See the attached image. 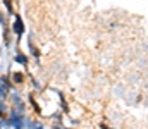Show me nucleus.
Instances as JSON below:
<instances>
[{
  "label": "nucleus",
  "instance_id": "7ed1b4c3",
  "mask_svg": "<svg viewBox=\"0 0 148 129\" xmlns=\"http://www.w3.org/2000/svg\"><path fill=\"white\" fill-rule=\"evenodd\" d=\"M10 98H12V102H14V105H19V109H21V110H24V103H23V98H21V95H19V91H12V95H10Z\"/></svg>",
  "mask_w": 148,
  "mask_h": 129
},
{
  "label": "nucleus",
  "instance_id": "39448f33",
  "mask_svg": "<svg viewBox=\"0 0 148 129\" xmlns=\"http://www.w3.org/2000/svg\"><path fill=\"white\" fill-rule=\"evenodd\" d=\"M12 79L16 83H23V74H12Z\"/></svg>",
  "mask_w": 148,
  "mask_h": 129
},
{
  "label": "nucleus",
  "instance_id": "0eeeda50",
  "mask_svg": "<svg viewBox=\"0 0 148 129\" xmlns=\"http://www.w3.org/2000/svg\"><path fill=\"white\" fill-rule=\"evenodd\" d=\"M0 24H2V26L5 24V17H3V14H2V10H0Z\"/></svg>",
  "mask_w": 148,
  "mask_h": 129
},
{
  "label": "nucleus",
  "instance_id": "f257e3e1",
  "mask_svg": "<svg viewBox=\"0 0 148 129\" xmlns=\"http://www.w3.org/2000/svg\"><path fill=\"white\" fill-rule=\"evenodd\" d=\"M12 33H14V35H17V36H21V35L24 33V23H23L21 16H16L14 24H12Z\"/></svg>",
  "mask_w": 148,
  "mask_h": 129
},
{
  "label": "nucleus",
  "instance_id": "20e7f679",
  "mask_svg": "<svg viewBox=\"0 0 148 129\" xmlns=\"http://www.w3.org/2000/svg\"><path fill=\"white\" fill-rule=\"evenodd\" d=\"M14 62L21 64V66H26V64H28V57L23 55V53H16V55H14Z\"/></svg>",
  "mask_w": 148,
  "mask_h": 129
},
{
  "label": "nucleus",
  "instance_id": "6e6552de",
  "mask_svg": "<svg viewBox=\"0 0 148 129\" xmlns=\"http://www.w3.org/2000/svg\"><path fill=\"white\" fill-rule=\"evenodd\" d=\"M36 129H45V126H43L41 122H36Z\"/></svg>",
  "mask_w": 148,
  "mask_h": 129
},
{
  "label": "nucleus",
  "instance_id": "423d86ee",
  "mask_svg": "<svg viewBox=\"0 0 148 129\" xmlns=\"http://www.w3.org/2000/svg\"><path fill=\"white\" fill-rule=\"evenodd\" d=\"M3 112H5V103H3V98H0V117L3 115Z\"/></svg>",
  "mask_w": 148,
  "mask_h": 129
},
{
  "label": "nucleus",
  "instance_id": "f03ea898",
  "mask_svg": "<svg viewBox=\"0 0 148 129\" xmlns=\"http://www.w3.org/2000/svg\"><path fill=\"white\" fill-rule=\"evenodd\" d=\"M10 88H12V83L9 79H0V98H5Z\"/></svg>",
  "mask_w": 148,
  "mask_h": 129
}]
</instances>
